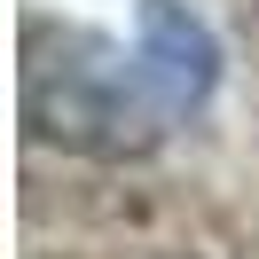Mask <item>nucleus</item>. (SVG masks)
I'll use <instances>...</instances> for the list:
<instances>
[{
    "label": "nucleus",
    "mask_w": 259,
    "mask_h": 259,
    "mask_svg": "<svg viewBox=\"0 0 259 259\" xmlns=\"http://www.w3.org/2000/svg\"><path fill=\"white\" fill-rule=\"evenodd\" d=\"M24 118H32L39 142H71V149H134L157 126L142 79H134V55H118L95 32H63L48 55V39H24Z\"/></svg>",
    "instance_id": "f257e3e1"
},
{
    "label": "nucleus",
    "mask_w": 259,
    "mask_h": 259,
    "mask_svg": "<svg viewBox=\"0 0 259 259\" xmlns=\"http://www.w3.org/2000/svg\"><path fill=\"white\" fill-rule=\"evenodd\" d=\"M126 55H134V79H142V95H149L157 118L204 110L212 87H220V39H212V24L196 16L189 0H142Z\"/></svg>",
    "instance_id": "f03ea898"
}]
</instances>
